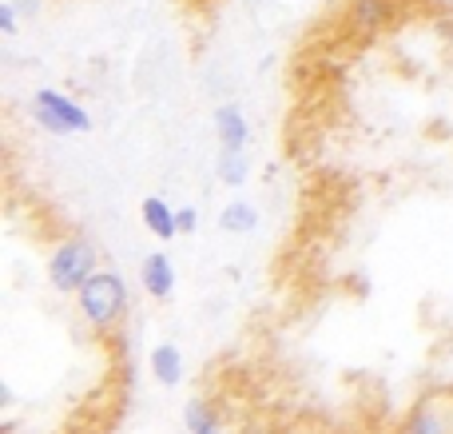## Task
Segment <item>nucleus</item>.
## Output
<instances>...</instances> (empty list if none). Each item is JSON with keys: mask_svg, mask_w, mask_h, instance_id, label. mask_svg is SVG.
I'll return each mask as SVG.
<instances>
[{"mask_svg": "<svg viewBox=\"0 0 453 434\" xmlns=\"http://www.w3.org/2000/svg\"><path fill=\"white\" fill-rule=\"evenodd\" d=\"M151 375L159 387H180L183 383V351L175 343H159L151 351Z\"/></svg>", "mask_w": 453, "mask_h": 434, "instance_id": "7", "label": "nucleus"}, {"mask_svg": "<svg viewBox=\"0 0 453 434\" xmlns=\"http://www.w3.org/2000/svg\"><path fill=\"white\" fill-rule=\"evenodd\" d=\"M140 283H143V291L151 295V299H172V291H175V263L167 260L164 252H151L148 260H143V267H140Z\"/></svg>", "mask_w": 453, "mask_h": 434, "instance_id": "5", "label": "nucleus"}, {"mask_svg": "<svg viewBox=\"0 0 453 434\" xmlns=\"http://www.w3.org/2000/svg\"><path fill=\"white\" fill-rule=\"evenodd\" d=\"M20 4H28V8H40V4H44V0H20Z\"/></svg>", "mask_w": 453, "mask_h": 434, "instance_id": "14", "label": "nucleus"}, {"mask_svg": "<svg viewBox=\"0 0 453 434\" xmlns=\"http://www.w3.org/2000/svg\"><path fill=\"white\" fill-rule=\"evenodd\" d=\"M219 140H223V151H242L247 148V124L234 108H223L219 112Z\"/></svg>", "mask_w": 453, "mask_h": 434, "instance_id": "10", "label": "nucleus"}, {"mask_svg": "<svg viewBox=\"0 0 453 434\" xmlns=\"http://www.w3.org/2000/svg\"><path fill=\"white\" fill-rule=\"evenodd\" d=\"M188 4V12L196 16V12H203V8H211V4H219V0H183Z\"/></svg>", "mask_w": 453, "mask_h": 434, "instance_id": "13", "label": "nucleus"}, {"mask_svg": "<svg viewBox=\"0 0 453 434\" xmlns=\"http://www.w3.org/2000/svg\"><path fill=\"white\" fill-rule=\"evenodd\" d=\"M76 311L92 331H111L127 315V287L116 271H96L76 291Z\"/></svg>", "mask_w": 453, "mask_h": 434, "instance_id": "1", "label": "nucleus"}, {"mask_svg": "<svg viewBox=\"0 0 453 434\" xmlns=\"http://www.w3.org/2000/svg\"><path fill=\"white\" fill-rule=\"evenodd\" d=\"M140 220H143V228H148L156 239H175V236H180V215H175V207L167 204V199H159V196L143 199V204H140Z\"/></svg>", "mask_w": 453, "mask_h": 434, "instance_id": "6", "label": "nucleus"}, {"mask_svg": "<svg viewBox=\"0 0 453 434\" xmlns=\"http://www.w3.org/2000/svg\"><path fill=\"white\" fill-rule=\"evenodd\" d=\"M36 120L48 128V132H56V136L88 132V128H92V120H88L76 104L64 100V96H56V92H40L36 96Z\"/></svg>", "mask_w": 453, "mask_h": 434, "instance_id": "4", "label": "nucleus"}, {"mask_svg": "<svg viewBox=\"0 0 453 434\" xmlns=\"http://www.w3.org/2000/svg\"><path fill=\"white\" fill-rule=\"evenodd\" d=\"M398 434H453V395H426L414 403Z\"/></svg>", "mask_w": 453, "mask_h": 434, "instance_id": "3", "label": "nucleus"}, {"mask_svg": "<svg viewBox=\"0 0 453 434\" xmlns=\"http://www.w3.org/2000/svg\"><path fill=\"white\" fill-rule=\"evenodd\" d=\"M183 422H188V434H226L223 415L211 403H203V399H191L183 407Z\"/></svg>", "mask_w": 453, "mask_h": 434, "instance_id": "8", "label": "nucleus"}, {"mask_svg": "<svg viewBox=\"0 0 453 434\" xmlns=\"http://www.w3.org/2000/svg\"><path fill=\"white\" fill-rule=\"evenodd\" d=\"M180 236H196V228H199V212L196 207H180Z\"/></svg>", "mask_w": 453, "mask_h": 434, "instance_id": "12", "label": "nucleus"}, {"mask_svg": "<svg viewBox=\"0 0 453 434\" xmlns=\"http://www.w3.org/2000/svg\"><path fill=\"white\" fill-rule=\"evenodd\" d=\"M96 271H100V260H96V247L88 239H64L48 255V283L60 295H76Z\"/></svg>", "mask_w": 453, "mask_h": 434, "instance_id": "2", "label": "nucleus"}, {"mask_svg": "<svg viewBox=\"0 0 453 434\" xmlns=\"http://www.w3.org/2000/svg\"><path fill=\"white\" fill-rule=\"evenodd\" d=\"M219 228L226 231V236H250V231L258 228V212L250 204H242V199H234V204L223 207Z\"/></svg>", "mask_w": 453, "mask_h": 434, "instance_id": "9", "label": "nucleus"}, {"mask_svg": "<svg viewBox=\"0 0 453 434\" xmlns=\"http://www.w3.org/2000/svg\"><path fill=\"white\" fill-rule=\"evenodd\" d=\"M219 180L226 183V188L247 183V159H242V151H223L219 156Z\"/></svg>", "mask_w": 453, "mask_h": 434, "instance_id": "11", "label": "nucleus"}]
</instances>
